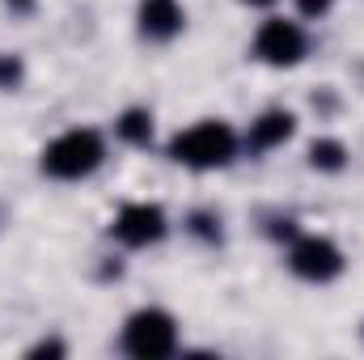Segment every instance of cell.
I'll return each instance as SVG.
<instances>
[{"label":"cell","mask_w":364,"mask_h":360,"mask_svg":"<svg viewBox=\"0 0 364 360\" xmlns=\"http://www.w3.org/2000/svg\"><path fill=\"white\" fill-rule=\"evenodd\" d=\"M343 162H348V149L339 140H314L309 144V166L314 170H343Z\"/></svg>","instance_id":"obj_9"},{"label":"cell","mask_w":364,"mask_h":360,"mask_svg":"<svg viewBox=\"0 0 364 360\" xmlns=\"http://www.w3.org/2000/svg\"><path fill=\"white\" fill-rule=\"evenodd\" d=\"M13 9H21V13H30V0H9Z\"/></svg>","instance_id":"obj_15"},{"label":"cell","mask_w":364,"mask_h":360,"mask_svg":"<svg viewBox=\"0 0 364 360\" xmlns=\"http://www.w3.org/2000/svg\"><path fill=\"white\" fill-rule=\"evenodd\" d=\"M119 136L132 140V144H149V136H153V119H149V110H127V115L119 119Z\"/></svg>","instance_id":"obj_10"},{"label":"cell","mask_w":364,"mask_h":360,"mask_svg":"<svg viewBox=\"0 0 364 360\" xmlns=\"http://www.w3.org/2000/svg\"><path fill=\"white\" fill-rule=\"evenodd\" d=\"M255 51H259V60H267V64H296V60L305 55V34H301L296 21L272 17V21H263V30H259V38H255Z\"/></svg>","instance_id":"obj_5"},{"label":"cell","mask_w":364,"mask_h":360,"mask_svg":"<svg viewBox=\"0 0 364 360\" xmlns=\"http://www.w3.org/2000/svg\"><path fill=\"white\" fill-rule=\"evenodd\" d=\"M178 344V327L166 309H136L123 327V348L136 360H161L174 352Z\"/></svg>","instance_id":"obj_3"},{"label":"cell","mask_w":364,"mask_h":360,"mask_svg":"<svg viewBox=\"0 0 364 360\" xmlns=\"http://www.w3.org/2000/svg\"><path fill=\"white\" fill-rule=\"evenodd\" d=\"M140 30L149 38H174L182 30L178 0H140Z\"/></svg>","instance_id":"obj_8"},{"label":"cell","mask_w":364,"mask_h":360,"mask_svg":"<svg viewBox=\"0 0 364 360\" xmlns=\"http://www.w3.org/2000/svg\"><path fill=\"white\" fill-rule=\"evenodd\" d=\"M296 9H301L305 17H322V13L331 9V0H296Z\"/></svg>","instance_id":"obj_13"},{"label":"cell","mask_w":364,"mask_h":360,"mask_svg":"<svg viewBox=\"0 0 364 360\" xmlns=\"http://www.w3.org/2000/svg\"><path fill=\"white\" fill-rule=\"evenodd\" d=\"M288 268L296 271L301 280H314V284H326L343 271V255L331 238H301L288 255Z\"/></svg>","instance_id":"obj_4"},{"label":"cell","mask_w":364,"mask_h":360,"mask_svg":"<svg viewBox=\"0 0 364 360\" xmlns=\"http://www.w3.org/2000/svg\"><path fill=\"white\" fill-rule=\"evenodd\" d=\"M102 166V136L90 127H73L43 149V174L51 179H85Z\"/></svg>","instance_id":"obj_2"},{"label":"cell","mask_w":364,"mask_h":360,"mask_svg":"<svg viewBox=\"0 0 364 360\" xmlns=\"http://www.w3.org/2000/svg\"><path fill=\"white\" fill-rule=\"evenodd\" d=\"M47 352H51V356H60L64 348H60V344H38V348H34V356H47Z\"/></svg>","instance_id":"obj_14"},{"label":"cell","mask_w":364,"mask_h":360,"mask_svg":"<svg viewBox=\"0 0 364 360\" xmlns=\"http://www.w3.org/2000/svg\"><path fill=\"white\" fill-rule=\"evenodd\" d=\"M246 4H272V0H246Z\"/></svg>","instance_id":"obj_16"},{"label":"cell","mask_w":364,"mask_h":360,"mask_svg":"<svg viewBox=\"0 0 364 360\" xmlns=\"http://www.w3.org/2000/svg\"><path fill=\"white\" fill-rule=\"evenodd\" d=\"M114 238L127 246H153L166 238V212L157 203H127L114 221Z\"/></svg>","instance_id":"obj_6"},{"label":"cell","mask_w":364,"mask_h":360,"mask_svg":"<svg viewBox=\"0 0 364 360\" xmlns=\"http://www.w3.org/2000/svg\"><path fill=\"white\" fill-rule=\"evenodd\" d=\"M21 81V64L13 55H0V90H13Z\"/></svg>","instance_id":"obj_11"},{"label":"cell","mask_w":364,"mask_h":360,"mask_svg":"<svg viewBox=\"0 0 364 360\" xmlns=\"http://www.w3.org/2000/svg\"><path fill=\"white\" fill-rule=\"evenodd\" d=\"M292 127H296V119H292L288 110H267L263 119H255V123H250L246 149H250V153H267V149L284 144V140L292 136Z\"/></svg>","instance_id":"obj_7"},{"label":"cell","mask_w":364,"mask_h":360,"mask_svg":"<svg viewBox=\"0 0 364 360\" xmlns=\"http://www.w3.org/2000/svg\"><path fill=\"white\" fill-rule=\"evenodd\" d=\"M191 225H195V233H199V238H212V242L220 238V229H216V221H212L208 212H195V216H191Z\"/></svg>","instance_id":"obj_12"},{"label":"cell","mask_w":364,"mask_h":360,"mask_svg":"<svg viewBox=\"0 0 364 360\" xmlns=\"http://www.w3.org/2000/svg\"><path fill=\"white\" fill-rule=\"evenodd\" d=\"M233 149H237V136L220 119H203V123L186 127L170 140V157L178 166H191V170H216L233 157Z\"/></svg>","instance_id":"obj_1"}]
</instances>
